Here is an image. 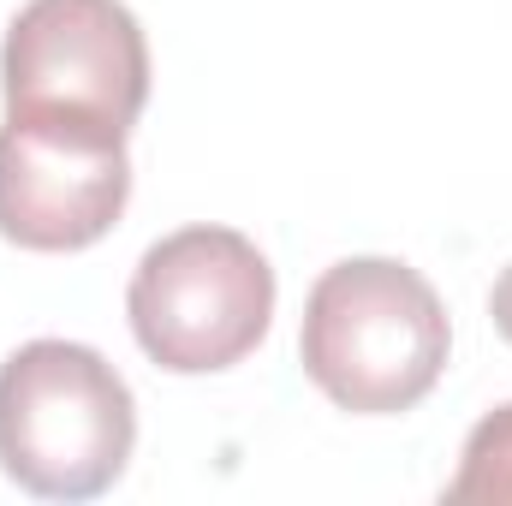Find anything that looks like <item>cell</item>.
Masks as SVG:
<instances>
[{
	"instance_id": "7",
	"label": "cell",
	"mask_w": 512,
	"mask_h": 506,
	"mask_svg": "<svg viewBox=\"0 0 512 506\" xmlns=\"http://www.w3.org/2000/svg\"><path fill=\"white\" fill-rule=\"evenodd\" d=\"M489 316H495L501 340H512V262L501 268V280H495V292H489Z\"/></svg>"
},
{
	"instance_id": "4",
	"label": "cell",
	"mask_w": 512,
	"mask_h": 506,
	"mask_svg": "<svg viewBox=\"0 0 512 506\" xmlns=\"http://www.w3.org/2000/svg\"><path fill=\"white\" fill-rule=\"evenodd\" d=\"M6 120L126 137L149 102V42L126 0H30L0 48Z\"/></svg>"
},
{
	"instance_id": "6",
	"label": "cell",
	"mask_w": 512,
	"mask_h": 506,
	"mask_svg": "<svg viewBox=\"0 0 512 506\" xmlns=\"http://www.w3.org/2000/svg\"><path fill=\"white\" fill-rule=\"evenodd\" d=\"M447 501H512V405H495L459 453V477L447 483Z\"/></svg>"
},
{
	"instance_id": "2",
	"label": "cell",
	"mask_w": 512,
	"mask_h": 506,
	"mask_svg": "<svg viewBox=\"0 0 512 506\" xmlns=\"http://www.w3.org/2000/svg\"><path fill=\"white\" fill-rule=\"evenodd\" d=\"M137 399L78 340H30L0 364V471L42 501H96L126 477Z\"/></svg>"
},
{
	"instance_id": "3",
	"label": "cell",
	"mask_w": 512,
	"mask_h": 506,
	"mask_svg": "<svg viewBox=\"0 0 512 506\" xmlns=\"http://www.w3.org/2000/svg\"><path fill=\"white\" fill-rule=\"evenodd\" d=\"M143 358L173 376L245 364L274 322V268L233 227H179L155 239L126 286Z\"/></svg>"
},
{
	"instance_id": "5",
	"label": "cell",
	"mask_w": 512,
	"mask_h": 506,
	"mask_svg": "<svg viewBox=\"0 0 512 506\" xmlns=\"http://www.w3.org/2000/svg\"><path fill=\"white\" fill-rule=\"evenodd\" d=\"M131 197L126 137L48 120L0 126V239L18 251H90Z\"/></svg>"
},
{
	"instance_id": "1",
	"label": "cell",
	"mask_w": 512,
	"mask_h": 506,
	"mask_svg": "<svg viewBox=\"0 0 512 506\" xmlns=\"http://www.w3.org/2000/svg\"><path fill=\"white\" fill-rule=\"evenodd\" d=\"M447 352V304L411 262L346 256L304 298V376L352 417H399L423 405L447 370Z\"/></svg>"
}]
</instances>
